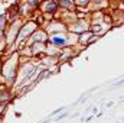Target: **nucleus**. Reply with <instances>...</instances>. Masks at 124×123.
Wrapping results in <instances>:
<instances>
[{"label":"nucleus","instance_id":"f257e3e1","mask_svg":"<svg viewBox=\"0 0 124 123\" xmlns=\"http://www.w3.org/2000/svg\"><path fill=\"white\" fill-rule=\"evenodd\" d=\"M54 42H55L58 46H63V45H65V39H62V38H54Z\"/></svg>","mask_w":124,"mask_h":123}]
</instances>
